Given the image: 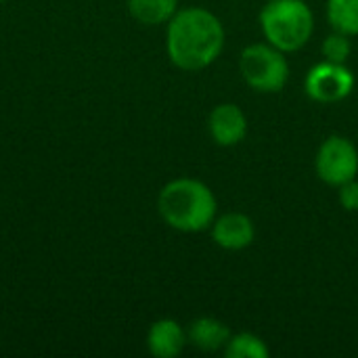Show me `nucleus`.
I'll use <instances>...</instances> for the list:
<instances>
[{"mask_svg":"<svg viewBox=\"0 0 358 358\" xmlns=\"http://www.w3.org/2000/svg\"><path fill=\"white\" fill-rule=\"evenodd\" d=\"M224 48V27L220 19L201 6L178 8L168 21L166 50L170 61L182 71L210 67Z\"/></svg>","mask_w":358,"mask_h":358,"instance_id":"obj_1","label":"nucleus"},{"mask_svg":"<svg viewBox=\"0 0 358 358\" xmlns=\"http://www.w3.org/2000/svg\"><path fill=\"white\" fill-rule=\"evenodd\" d=\"M216 197L197 178H174L159 191L157 212L162 220L180 233H201L216 220Z\"/></svg>","mask_w":358,"mask_h":358,"instance_id":"obj_2","label":"nucleus"},{"mask_svg":"<svg viewBox=\"0 0 358 358\" xmlns=\"http://www.w3.org/2000/svg\"><path fill=\"white\" fill-rule=\"evenodd\" d=\"M260 27L268 44L296 52L315 31V15L304 0H271L260 10Z\"/></svg>","mask_w":358,"mask_h":358,"instance_id":"obj_3","label":"nucleus"},{"mask_svg":"<svg viewBox=\"0 0 358 358\" xmlns=\"http://www.w3.org/2000/svg\"><path fill=\"white\" fill-rule=\"evenodd\" d=\"M239 71L245 84L262 94L283 90L289 80V63L285 52L268 42L245 46L239 57Z\"/></svg>","mask_w":358,"mask_h":358,"instance_id":"obj_4","label":"nucleus"},{"mask_svg":"<svg viewBox=\"0 0 358 358\" xmlns=\"http://www.w3.org/2000/svg\"><path fill=\"white\" fill-rule=\"evenodd\" d=\"M315 168L319 178L329 187H342L344 182L357 178L358 174V149L357 145L340 134L327 136L315 159Z\"/></svg>","mask_w":358,"mask_h":358,"instance_id":"obj_5","label":"nucleus"},{"mask_svg":"<svg viewBox=\"0 0 358 358\" xmlns=\"http://www.w3.org/2000/svg\"><path fill=\"white\" fill-rule=\"evenodd\" d=\"M355 88V73L346 63L323 61L310 67L304 80L306 94L317 103H338L344 101Z\"/></svg>","mask_w":358,"mask_h":358,"instance_id":"obj_6","label":"nucleus"},{"mask_svg":"<svg viewBox=\"0 0 358 358\" xmlns=\"http://www.w3.org/2000/svg\"><path fill=\"white\" fill-rule=\"evenodd\" d=\"M208 130L216 145L235 147L245 138L248 117L235 103H220L212 109L208 117Z\"/></svg>","mask_w":358,"mask_h":358,"instance_id":"obj_7","label":"nucleus"},{"mask_svg":"<svg viewBox=\"0 0 358 358\" xmlns=\"http://www.w3.org/2000/svg\"><path fill=\"white\" fill-rule=\"evenodd\" d=\"M212 239L218 248L239 252L254 243L256 227L250 216L241 212H229L212 222Z\"/></svg>","mask_w":358,"mask_h":358,"instance_id":"obj_8","label":"nucleus"},{"mask_svg":"<svg viewBox=\"0 0 358 358\" xmlns=\"http://www.w3.org/2000/svg\"><path fill=\"white\" fill-rule=\"evenodd\" d=\"M189 338L182 325L174 319H159L151 325L147 334V348L153 357L157 358H174L178 357Z\"/></svg>","mask_w":358,"mask_h":358,"instance_id":"obj_9","label":"nucleus"},{"mask_svg":"<svg viewBox=\"0 0 358 358\" xmlns=\"http://www.w3.org/2000/svg\"><path fill=\"white\" fill-rule=\"evenodd\" d=\"M187 338L195 348L203 352H216L224 350V346L229 344L231 329L227 327V323L214 317H201L191 323V327L187 329Z\"/></svg>","mask_w":358,"mask_h":358,"instance_id":"obj_10","label":"nucleus"},{"mask_svg":"<svg viewBox=\"0 0 358 358\" xmlns=\"http://www.w3.org/2000/svg\"><path fill=\"white\" fill-rule=\"evenodd\" d=\"M128 10L143 25H162L176 15L178 0H128Z\"/></svg>","mask_w":358,"mask_h":358,"instance_id":"obj_11","label":"nucleus"},{"mask_svg":"<svg viewBox=\"0 0 358 358\" xmlns=\"http://www.w3.org/2000/svg\"><path fill=\"white\" fill-rule=\"evenodd\" d=\"M327 19L334 31L357 36L358 34V0H327Z\"/></svg>","mask_w":358,"mask_h":358,"instance_id":"obj_12","label":"nucleus"},{"mask_svg":"<svg viewBox=\"0 0 358 358\" xmlns=\"http://www.w3.org/2000/svg\"><path fill=\"white\" fill-rule=\"evenodd\" d=\"M224 355L229 358H268L271 350L266 342L254 334H235L224 346Z\"/></svg>","mask_w":358,"mask_h":358,"instance_id":"obj_13","label":"nucleus"},{"mask_svg":"<svg viewBox=\"0 0 358 358\" xmlns=\"http://www.w3.org/2000/svg\"><path fill=\"white\" fill-rule=\"evenodd\" d=\"M321 52L325 57V61H334V63H346L350 52H352V44H350V36L334 31L329 34L323 44H321Z\"/></svg>","mask_w":358,"mask_h":358,"instance_id":"obj_14","label":"nucleus"},{"mask_svg":"<svg viewBox=\"0 0 358 358\" xmlns=\"http://www.w3.org/2000/svg\"><path fill=\"white\" fill-rule=\"evenodd\" d=\"M340 193H338V199L342 203L344 210L348 212H358V180L352 178L348 182H344L342 187H338Z\"/></svg>","mask_w":358,"mask_h":358,"instance_id":"obj_15","label":"nucleus"},{"mask_svg":"<svg viewBox=\"0 0 358 358\" xmlns=\"http://www.w3.org/2000/svg\"><path fill=\"white\" fill-rule=\"evenodd\" d=\"M0 2H6V0H0Z\"/></svg>","mask_w":358,"mask_h":358,"instance_id":"obj_16","label":"nucleus"}]
</instances>
